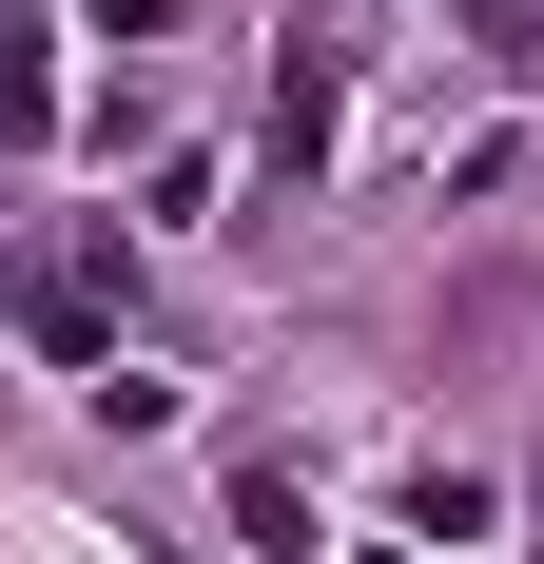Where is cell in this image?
Wrapping results in <instances>:
<instances>
[{
    "label": "cell",
    "mask_w": 544,
    "mask_h": 564,
    "mask_svg": "<svg viewBox=\"0 0 544 564\" xmlns=\"http://www.w3.org/2000/svg\"><path fill=\"white\" fill-rule=\"evenodd\" d=\"M0 137H58V78H40V20L0 0Z\"/></svg>",
    "instance_id": "6da1fadb"
},
{
    "label": "cell",
    "mask_w": 544,
    "mask_h": 564,
    "mask_svg": "<svg viewBox=\"0 0 544 564\" xmlns=\"http://www.w3.org/2000/svg\"><path fill=\"white\" fill-rule=\"evenodd\" d=\"M233 525H253V545L292 564V545H312V487H292V467H233Z\"/></svg>",
    "instance_id": "7a4b0ae2"
},
{
    "label": "cell",
    "mask_w": 544,
    "mask_h": 564,
    "mask_svg": "<svg viewBox=\"0 0 544 564\" xmlns=\"http://www.w3.org/2000/svg\"><path fill=\"white\" fill-rule=\"evenodd\" d=\"M505 58H525V78H544V0H505Z\"/></svg>",
    "instance_id": "3957f363"
}]
</instances>
